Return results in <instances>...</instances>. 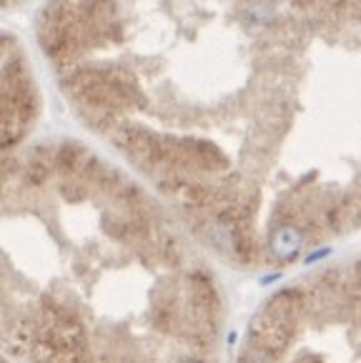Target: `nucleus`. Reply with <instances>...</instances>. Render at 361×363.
<instances>
[{
    "label": "nucleus",
    "instance_id": "obj_1",
    "mask_svg": "<svg viewBox=\"0 0 361 363\" xmlns=\"http://www.w3.org/2000/svg\"><path fill=\"white\" fill-rule=\"evenodd\" d=\"M301 246H303V230L293 223L279 225L271 233V253L284 258V261H291L293 256H298Z\"/></svg>",
    "mask_w": 361,
    "mask_h": 363
},
{
    "label": "nucleus",
    "instance_id": "obj_2",
    "mask_svg": "<svg viewBox=\"0 0 361 363\" xmlns=\"http://www.w3.org/2000/svg\"><path fill=\"white\" fill-rule=\"evenodd\" d=\"M178 363H208V361H203L201 356H186V358H178Z\"/></svg>",
    "mask_w": 361,
    "mask_h": 363
}]
</instances>
